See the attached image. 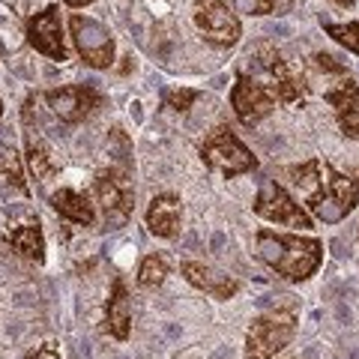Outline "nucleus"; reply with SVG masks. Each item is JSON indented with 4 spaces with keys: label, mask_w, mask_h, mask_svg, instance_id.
I'll list each match as a JSON object with an SVG mask.
<instances>
[{
    "label": "nucleus",
    "mask_w": 359,
    "mask_h": 359,
    "mask_svg": "<svg viewBox=\"0 0 359 359\" xmlns=\"http://www.w3.org/2000/svg\"><path fill=\"white\" fill-rule=\"evenodd\" d=\"M48 204L54 212H60L63 219H69L75 224H93L96 212H93V204L87 201V195L81 192H72V189H60L48 198Z\"/></svg>",
    "instance_id": "nucleus-16"
},
{
    "label": "nucleus",
    "mask_w": 359,
    "mask_h": 359,
    "mask_svg": "<svg viewBox=\"0 0 359 359\" xmlns=\"http://www.w3.org/2000/svg\"><path fill=\"white\" fill-rule=\"evenodd\" d=\"M105 330L120 341L129 339L132 332V299L123 278H114V285H111V297L105 302Z\"/></svg>",
    "instance_id": "nucleus-14"
},
{
    "label": "nucleus",
    "mask_w": 359,
    "mask_h": 359,
    "mask_svg": "<svg viewBox=\"0 0 359 359\" xmlns=\"http://www.w3.org/2000/svg\"><path fill=\"white\" fill-rule=\"evenodd\" d=\"M195 99H198V90L180 87V90H168V93H165V105L171 111H186L189 105L195 102Z\"/></svg>",
    "instance_id": "nucleus-23"
},
{
    "label": "nucleus",
    "mask_w": 359,
    "mask_h": 359,
    "mask_svg": "<svg viewBox=\"0 0 359 359\" xmlns=\"http://www.w3.org/2000/svg\"><path fill=\"white\" fill-rule=\"evenodd\" d=\"M18 255H25L27 261H36L42 264L45 261V237H42V228L39 222H27V224H18L4 237Z\"/></svg>",
    "instance_id": "nucleus-17"
},
{
    "label": "nucleus",
    "mask_w": 359,
    "mask_h": 359,
    "mask_svg": "<svg viewBox=\"0 0 359 359\" xmlns=\"http://www.w3.org/2000/svg\"><path fill=\"white\" fill-rule=\"evenodd\" d=\"M195 25L212 45L231 48L240 42V18L224 0H195Z\"/></svg>",
    "instance_id": "nucleus-8"
},
{
    "label": "nucleus",
    "mask_w": 359,
    "mask_h": 359,
    "mask_svg": "<svg viewBox=\"0 0 359 359\" xmlns=\"http://www.w3.org/2000/svg\"><path fill=\"white\" fill-rule=\"evenodd\" d=\"M297 332V318L287 306L276 309L269 314H261L257 320H252L249 335H245V356L249 359H269L278 351H285Z\"/></svg>",
    "instance_id": "nucleus-4"
},
{
    "label": "nucleus",
    "mask_w": 359,
    "mask_h": 359,
    "mask_svg": "<svg viewBox=\"0 0 359 359\" xmlns=\"http://www.w3.org/2000/svg\"><path fill=\"white\" fill-rule=\"evenodd\" d=\"M282 4H285V6H287V4H290V0H282Z\"/></svg>",
    "instance_id": "nucleus-29"
},
{
    "label": "nucleus",
    "mask_w": 359,
    "mask_h": 359,
    "mask_svg": "<svg viewBox=\"0 0 359 359\" xmlns=\"http://www.w3.org/2000/svg\"><path fill=\"white\" fill-rule=\"evenodd\" d=\"M168 276V257L165 255H147L138 269V285L141 287H159Z\"/></svg>",
    "instance_id": "nucleus-19"
},
{
    "label": "nucleus",
    "mask_w": 359,
    "mask_h": 359,
    "mask_svg": "<svg viewBox=\"0 0 359 359\" xmlns=\"http://www.w3.org/2000/svg\"><path fill=\"white\" fill-rule=\"evenodd\" d=\"M27 42L39 54L51 60H66V45H63V27H60V9L45 6L42 13L30 15L27 21Z\"/></svg>",
    "instance_id": "nucleus-11"
},
{
    "label": "nucleus",
    "mask_w": 359,
    "mask_h": 359,
    "mask_svg": "<svg viewBox=\"0 0 359 359\" xmlns=\"http://www.w3.org/2000/svg\"><path fill=\"white\" fill-rule=\"evenodd\" d=\"M96 198H99V207L105 212L108 228H123V224L132 219L135 192H132V183L123 171H102L96 177Z\"/></svg>",
    "instance_id": "nucleus-7"
},
{
    "label": "nucleus",
    "mask_w": 359,
    "mask_h": 359,
    "mask_svg": "<svg viewBox=\"0 0 359 359\" xmlns=\"http://www.w3.org/2000/svg\"><path fill=\"white\" fill-rule=\"evenodd\" d=\"M323 30H327L339 45H344L347 51L359 54V21H347V25H332V21H323Z\"/></svg>",
    "instance_id": "nucleus-21"
},
{
    "label": "nucleus",
    "mask_w": 359,
    "mask_h": 359,
    "mask_svg": "<svg viewBox=\"0 0 359 359\" xmlns=\"http://www.w3.org/2000/svg\"><path fill=\"white\" fill-rule=\"evenodd\" d=\"M0 117H4V102H0Z\"/></svg>",
    "instance_id": "nucleus-28"
},
{
    "label": "nucleus",
    "mask_w": 359,
    "mask_h": 359,
    "mask_svg": "<svg viewBox=\"0 0 359 359\" xmlns=\"http://www.w3.org/2000/svg\"><path fill=\"white\" fill-rule=\"evenodd\" d=\"M351 359H359V351H353V353H351Z\"/></svg>",
    "instance_id": "nucleus-27"
},
{
    "label": "nucleus",
    "mask_w": 359,
    "mask_h": 359,
    "mask_svg": "<svg viewBox=\"0 0 359 359\" xmlns=\"http://www.w3.org/2000/svg\"><path fill=\"white\" fill-rule=\"evenodd\" d=\"M356 204H359V174L347 177L335 171L330 162H320V177H318V186L311 189L309 210L323 224H339L347 219V212Z\"/></svg>",
    "instance_id": "nucleus-2"
},
{
    "label": "nucleus",
    "mask_w": 359,
    "mask_h": 359,
    "mask_svg": "<svg viewBox=\"0 0 359 359\" xmlns=\"http://www.w3.org/2000/svg\"><path fill=\"white\" fill-rule=\"evenodd\" d=\"M45 99H48V108L63 123H81L84 117H90L99 105H102V93H99L93 84L60 87V90H51Z\"/></svg>",
    "instance_id": "nucleus-10"
},
{
    "label": "nucleus",
    "mask_w": 359,
    "mask_h": 359,
    "mask_svg": "<svg viewBox=\"0 0 359 359\" xmlns=\"http://www.w3.org/2000/svg\"><path fill=\"white\" fill-rule=\"evenodd\" d=\"M69 33L75 39V48L81 54V60L90 69H108V66L114 63V36H111L108 27L99 25L96 18L75 13L69 18Z\"/></svg>",
    "instance_id": "nucleus-5"
},
{
    "label": "nucleus",
    "mask_w": 359,
    "mask_h": 359,
    "mask_svg": "<svg viewBox=\"0 0 359 359\" xmlns=\"http://www.w3.org/2000/svg\"><path fill=\"white\" fill-rule=\"evenodd\" d=\"M201 159L224 177H240L257 168L252 150L231 132V126H216L207 135L204 144H201Z\"/></svg>",
    "instance_id": "nucleus-3"
},
{
    "label": "nucleus",
    "mask_w": 359,
    "mask_h": 359,
    "mask_svg": "<svg viewBox=\"0 0 359 359\" xmlns=\"http://www.w3.org/2000/svg\"><path fill=\"white\" fill-rule=\"evenodd\" d=\"M323 99L335 108V117H339V126L344 135L359 138V84L353 78H341L339 87H332L323 93Z\"/></svg>",
    "instance_id": "nucleus-12"
},
{
    "label": "nucleus",
    "mask_w": 359,
    "mask_h": 359,
    "mask_svg": "<svg viewBox=\"0 0 359 359\" xmlns=\"http://www.w3.org/2000/svg\"><path fill=\"white\" fill-rule=\"evenodd\" d=\"M257 257L273 266L278 276L290 278V282H306L314 276V269L323 261V245L314 237H297V233H273L261 231L255 237Z\"/></svg>",
    "instance_id": "nucleus-1"
},
{
    "label": "nucleus",
    "mask_w": 359,
    "mask_h": 359,
    "mask_svg": "<svg viewBox=\"0 0 359 359\" xmlns=\"http://www.w3.org/2000/svg\"><path fill=\"white\" fill-rule=\"evenodd\" d=\"M90 4H96V0H66V6H75V9L90 6Z\"/></svg>",
    "instance_id": "nucleus-26"
},
{
    "label": "nucleus",
    "mask_w": 359,
    "mask_h": 359,
    "mask_svg": "<svg viewBox=\"0 0 359 359\" xmlns=\"http://www.w3.org/2000/svg\"><path fill=\"white\" fill-rule=\"evenodd\" d=\"M255 212L273 224H285V228H299V231L311 228V216L276 183V180H264L261 183V192L255 198Z\"/></svg>",
    "instance_id": "nucleus-6"
},
{
    "label": "nucleus",
    "mask_w": 359,
    "mask_h": 359,
    "mask_svg": "<svg viewBox=\"0 0 359 359\" xmlns=\"http://www.w3.org/2000/svg\"><path fill=\"white\" fill-rule=\"evenodd\" d=\"M180 273L186 276V282H189V285H195V287H201V290H207V294H212L216 299H231V297L240 290V285L233 282V278L222 276V273H216L212 266L198 264V261H183Z\"/></svg>",
    "instance_id": "nucleus-13"
},
{
    "label": "nucleus",
    "mask_w": 359,
    "mask_h": 359,
    "mask_svg": "<svg viewBox=\"0 0 359 359\" xmlns=\"http://www.w3.org/2000/svg\"><path fill=\"white\" fill-rule=\"evenodd\" d=\"M276 93L269 90L266 84H261L257 78L240 72L237 75V84L231 90V105L237 111V117L243 126H255V123H261L269 111L276 108Z\"/></svg>",
    "instance_id": "nucleus-9"
},
{
    "label": "nucleus",
    "mask_w": 359,
    "mask_h": 359,
    "mask_svg": "<svg viewBox=\"0 0 359 359\" xmlns=\"http://www.w3.org/2000/svg\"><path fill=\"white\" fill-rule=\"evenodd\" d=\"M314 63H318L320 69H327V72L344 75V66H341V63H335V57H330V54H314Z\"/></svg>",
    "instance_id": "nucleus-24"
},
{
    "label": "nucleus",
    "mask_w": 359,
    "mask_h": 359,
    "mask_svg": "<svg viewBox=\"0 0 359 359\" xmlns=\"http://www.w3.org/2000/svg\"><path fill=\"white\" fill-rule=\"evenodd\" d=\"M0 177H4L6 183H13L18 192H27L25 174H21V162H18V153L13 147H0Z\"/></svg>",
    "instance_id": "nucleus-20"
},
{
    "label": "nucleus",
    "mask_w": 359,
    "mask_h": 359,
    "mask_svg": "<svg viewBox=\"0 0 359 359\" xmlns=\"http://www.w3.org/2000/svg\"><path fill=\"white\" fill-rule=\"evenodd\" d=\"M27 162H30V171L39 183H45V180H51L57 174V162H54L48 144H45L39 129H33L30 123H27Z\"/></svg>",
    "instance_id": "nucleus-18"
},
{
    "label": "nucleus",
    "mask_w": 359,
    "mask_h": 359,
    "mask_svg": "<svg viewBox=\"0 0 359 359\" xmlns=\"http://www.w3.org/2000/svg\"><path fill=\"white\" fill-rule=\"evenodd\" d=\"M231 4L243 15H269L276 9V0H231Z\"/></svg>",
    "instance_id": "nucleus-22"
},
{
    "label": "nucleus",
    "mask_w": 359,
    "mask_h": 359,
    "mask_svg": "<svg viewBox=\"0 0 359 359\" xmlns=\"http://www.w3.org/2000/svg\"><path fill=\"white\" fill-rule=\"evenodd\" d=\"M27 359H60V351L54 344H42V347H36Z\"/></svg>",
    "instance_id": "nucleus-25"
},
{
    "label": "nucleus",
    "mask_w": 359,
    "mask_h": 359,
    "mask_svg": "<svg viewBox=\"0 0 359 359\" xmlns=\"http://www.w3.org/2000/svg\"><path fill=\"white\" fill-rule=\"evenodd\" d=\"M180 216H183V207L177 195H156L147 207V228L156 237L171 240L180 233Z\"/></svg>",
    "instance_id": "nucleus-15"
}]
</instances>
